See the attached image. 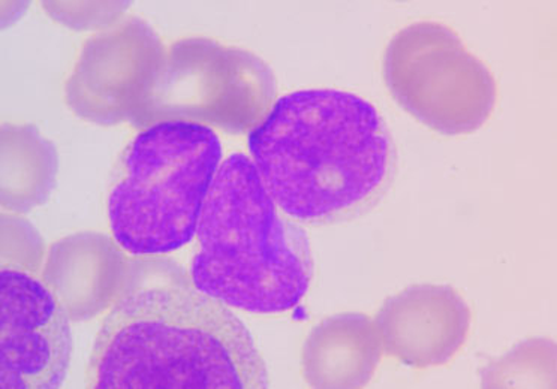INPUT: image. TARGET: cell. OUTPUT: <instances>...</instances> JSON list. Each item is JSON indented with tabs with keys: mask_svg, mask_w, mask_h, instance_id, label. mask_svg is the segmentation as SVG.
Wrapping results in <instances>:
<instances>
[{
	"mask_svg": "<svg viewBox=\"0 0 557 389\" xmlns=\"http://www.w3.org/2000/svg\"><path fill=\"white\" fill-rule=\"evenodd\" d=\"M384 79L401 109L444 135L475 133L496 106L491 70L441 23H416L394 35Z\"/></svg>",
	"mask_w": 557,
	"mask_h": 389,
	"instance_id": "obj_5",
	"label": "cell"
},
{
	"mask_svg": "<svg viewBox=\"0 0 557 389\" xmlns=\"http://www.w3.org/2000/svg\"><path fill=\"white\" fill-rule=\"evenodd\" d=\"M97 389L267 388L269 375L246 325L200 291L159 286L115 304L86 372Z\"/></svg>",
	"mask_w": 557,
	"mask_h": 389,
	"instance_id": "obj_2",
	"label": "cell"
},
{
	"mask_svg": "<svg viewBox=\"0 0 557 389\" xmlns=\"http://www.w3.org/2000/svg\"><path fill=\"white\" fill-rule=\"evenodd\" d=\"M221 161V140L200 123L166 121L138 134L115 165L107 201L115 243L137 256L188 244Z\"/></svg>",
	"mask_w": 557,
	"mask_h": 389,
	"instance_id": "obj_4",
	"label": "cell"
},
{
	"mask_svg": "<svg viewBox=\"0 0 557 389\" xmlns=\"http://www.w3.org/2000/svg\"><path fill=\"white\" fill-rule=\"evenodd\" d=\"M190 262L197 291L238 311L274 315L296 308L312 280L304 228L277 208L252 159L219 166L197 228Z\"/></svg>",
	"mask_w": 557,
	"mask_h": 389,
	"instance_id": "obj_3",
	"label": "cell"
},
{
	"mask_svg": "<svg viewBox=\"0 0 557 389\" xmlns=\"http://www.w3.org/2000/svg\"><path fill=\"white\" fill-rule=\"evenodd\" d=\"M484 388H556V344L523 341L483 372Z\"/></svg>",
	"mask_w": 557,
	"mask_h": 389,
	"instance_id": "obj_9",
	"label": "cell"
},
{
	"mask_svg": "<svg viewBox=\"0 0 557 389\" xmlns=\"http://www.w3.org/2000/svg\"><path fill=\"white\" fill-rule=\"evenodd\" d=\"M376 324L360 313L330 317L306 343V379L318 388H361L375 375L382 359Z\"/></svg>",
	"mask_w": 557,
	"mask_h": 389,
	"instance_id": "obj_8",
	"label": "cell"
},
{
	"mask_svg": "<svg viewBox=\"0 0 557 389\" xmlns=\"http://www.w3.org/2000/svg\"><path fill=\"white\" fill-rule=\"evenodd\" d=\"M0 387H61L73 339L53 293L32 274L5 265L0 274Z\"/></svg>",
	"mask_w": 557,
	"mask_h": 389,
	"instance_id": "obj_6",
	"label": "cell"
},
{
	"mask_svg": "<svg viewBox=\"0 0 557 389\" xmlns=\"http://www.w3.org/2000/svg\"><path fill=\"white\" fill-rule=\"evenodd\" d=\"M249 152L277 208L298 224L354 219L380 202L396 149L375 106L348 91L278 98L249 135Z\"/></svg>",
	"mask_w": 557,
	"mask_h": 389,
	"instance_id": "obj_1",
	"label": "cell"
},
{
	"mask_svg": "<svg viewBox=\"0 0 557 389\" xmlns=\"http://www.w3.org/2000/svg\"><path fill=\"white\" fill-rule=\"evenodd\" d=\"M376 327L388 356L409 367H436L463 347L471 311L451 286L416 285L385 301Z\"/></svg>",
	"mask_w": 557,
	"mask_h": 389,
	"instance_id": "obj_7",
	"label": "cell"
}]
</instances>
